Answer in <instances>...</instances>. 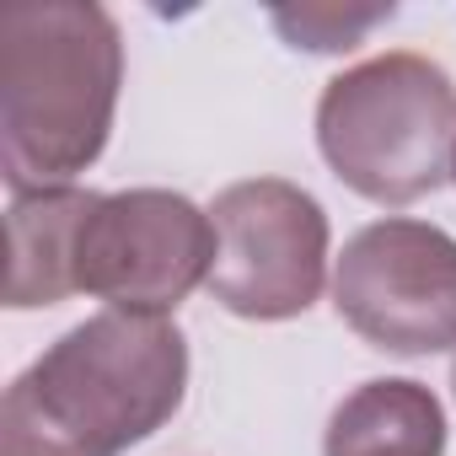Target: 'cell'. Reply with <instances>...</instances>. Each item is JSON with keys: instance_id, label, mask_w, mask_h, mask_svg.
<instances>
[{"instance_id": "obj_2", "label": "cell", "mask_w": 456, "mask_h": 456, "mask_svg": "<svg viewBox=\"0 0 456 456\" xmlns=\"http://www.w3.org/2000/svg\"><path fill=\"white\" fill-rule=\"evenodd\" d=\"M124 33L92 0H44L0 17V172L12 193L70 188L113 134Z\"/></svg>"}, {"instance_id": "obj_1", "label": "cell", "mask_w": 456, "mask_h": 456, "mask_svg": "<svg viewBox=\"0 0 456 456\" xmlns=\"http://www.w3.org/2000/svg\"><path fill=\"white\" fill-rule=\"evenodd\" d=\"M188 392V338L172 317L97 312L60 333L0 397V456H124Z\"/></svg>"}, {"instance_id": "obj_7", "label": "cell", "mask_w": 456, "mask_h": 456, "mask_svg": "<svg viewBox=\"0 0 456 456\" xmlns=\"http://www.w3.org/2000/svg\"><path fill=\"white\" fill-rule=\"evenodd\" d=\"M97 204L92 188H44V193H12L6 237H12V274H6V306L38 312L76 296L70 253L86 209Z\"/></svg>"}, {"instance_id": "obj_8", "label": "cell", "mask_w": 456, "mask_h": 456, "mask_svg": "<svg viewBox=\"0 0 456 456\" xmlns=\"http://www.w3.org/2000/svg\"><path fill=\"white\" fill-rule=\"evenodd\" d=\"M322 456H445V408L413 376L360 381L333 408Z\"/></svg>"}, {"instance_id": "obj_6", "label": "cell", "mask_w": 456, "mask_h": 456, "mask_svg": "<svg viewBox=\"0 0 456 456\" xmlns=\"http://www.w3.org/2000/svg\"><path fill=\"white\" fill-rule=\"evenodd\" d=\"M333 306L381 354L456 349V237L413 215L370 220L338 253Z\"/></svg>"}, {"instance_id": "obj_4", "label": "cell", "mask_w": 456, "mask_h": 456, "mask_svg": "<svg viewBox=\"0 0 456 456\" xmlns=\"http://www.w3.org/2000/svg\"><path fill=\"white\" fill-rule=\"evenodd\" d=\"M209 269L215 220L172 188L97 193L70 253L76 296H97L108 312L140 317H172L199 285H209Z\"/></svg>"}, {"instance_id": "obj_11", "label": "cell", "mask_w": 456, "mask_h": 456, "mask_svg": "<svg viewBox=\"0 0 456 456\" xmlns=\"http://www.w3.org/2000/svg\"><path fill=\"white\" fill-rule=\"evenodd\" d=\"M451 177H456V167H451Z\"/></svg>"}, {"instance_id": "obj_10", "label": "cell", "mask_w": 456, "mask_h": 456, "mask_svg": "<svg viewBox=\"0 0 456 456\" xmlns=\"http://www.w3.org/2000/svg\"><path fill=\"white\" fill-rule=\"evenodd\" d=\"M451 387H456V365H451Z\"/></svg>"}, {"instance_id": "obj_9", "label": "cell", "mask_w": 456, "mask_h": 456, "mask_svg": "<svg viewBox=\"0 0 456 456\" xmlns=\"http://www.w3.org/2000/svg\"><path fill=\"white\" fill-rule=\"evenodd\" d=\"M269 17H274V28L290 38V49L344 54V49H354L376 22H387L392 6H301V12L280 6V12H269Z\"/></svg>"}, {"instance_id": "obj_5", "label": "cell", "mask_w": 456, "mask_h": 456, "mask_svg": "<svg viewBox=\"0 0 456 456\" xmlns=\"http://www.w3.org/2000/svg\"><path fill=\"white\" fill-rule=\"evenodd\" d=\"M209 296L248 322H290L328 285V209L285 177H248L215 193Z\"/></svg>"}, {"instance_id": "obj_3", "label": "cell", "mask_w": 456, "mask_h": 456, "mask_svg": "<svg viewBox=\"0 0 456 456\" xmlns=\"http://www.w3.org/2000/svg\"><path fill=\"white\" fill-rule=\"evenodd\" d=\"M317 151L370 204H413L456 167V81L413 49L349 65L317 97Z\"/></svg>"}]
</instances>
